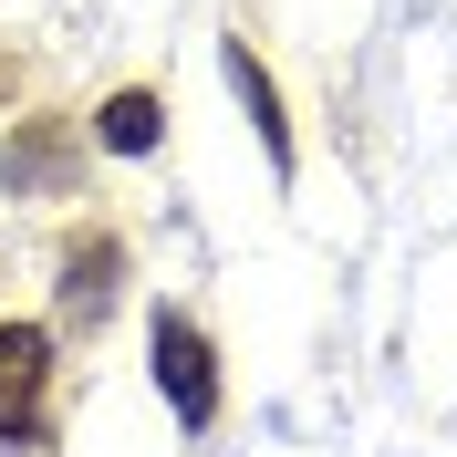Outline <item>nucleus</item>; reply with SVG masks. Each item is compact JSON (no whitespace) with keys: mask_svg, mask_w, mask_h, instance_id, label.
Instances as JSON below:
<instances>
[{"mask_svg":"<svg viewBox=\"0 0 457 457\" xmlns=\"http://www.w3.org/2000/svg\"><path fill=\"white\" fill-rule=\"evenodd\" d=\"M42 385H53V333L42 322H0V457L42 447Z\"/></svg>","mask_w":457,"mask_h":457,"instance_id":"obj_1","label":"nucleus"},{"mask_svg":"<svg viewBox=\"0 0 457 457\" xmlns=\"http://www.w3.org/2000/svg\"><path fill=\"white\" fill-rule=\"evenodd\" d=\"M156 385H167L177 427H219V364H208V333L177 302L156 312Z\"/></svg>","mask_w":457,"mask_h":457,"instance_id":"obj_2","label":"nucleus"},{"mask_svg":"<svg viewBox=\"0 0 457 457\" xmlns=\"http://www.w3.org/2000/svg\"><path fill=\"white\" fill-rule=\"evenodd\" d=\"M73 167H84V136H73L62 114H31L21 136L0 145V198H21V187H62Z\"/></svg>","mask_w":457,"mask_h":457,"instance_id":"obj_3","label":"nucleus"},{"mask_svg":"<svg viewBox=\"0 0 457 457\" xmlns=\"http://www.w3.org/2000/svg\"><path fill=\"white\" fill-rule=\"evenodd\" d=\"M114 291H125V239H73L62 250V322H104L114 312Z\"/></svg>","mask_w":457,"mask_h":457,"instance_id":"obj_4","label":"nucleus"},{"mask_svg":"<svg viewBox=\"0 0 457 457\" xmlns=\"http://www.w3.org/2000/svg\"><path fill=\"white\" fill-rule=\"evenodd\" d=\"M219 73H228V94L250 104L260 145H270V167H291V125H281V94H270V73H260V53H250V42H219Z\"/></svg>","mask_w":457,"mask_h":457,"instance_id":"obj_5","label":"nucleus"},{"mask_svg":"<svg viewBox=\"0 0 457 457\" xmlns=\"http://www.w3.org/2000/svg\"><path fill=\"white\" fill-rule=\"evenodd\" d=\"M94 136H104L114 156H145V145L167 136V104H156L145 84H125V94H104V114H94Z\"/></svg>","mask_w":457,"mask_h":457,"instance_id":"obj_6","label":"nucleus"}]
</instances>
